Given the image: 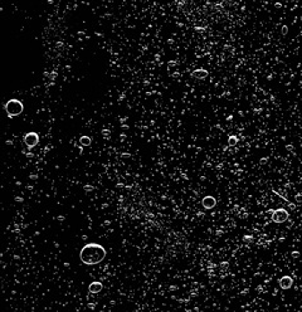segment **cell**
Returning <instances> with one entry per match:
<instances>
[{
    "label": "cell",
    "instance_id": "obj_1",
    "mask_svg": "<svg viewBox=\"0 0 302 312\" xmlns=\"http://www.w3.org/2000/svg\"><path fill=\"white\" fill-rule=\"evenodd\" d=\"M106 257V249L97 243H88L81 249L79 258L87 266L98 264Z\"/></svg>",
    "mask_w": 302,
    "mask_h": 312
},
{
    "label": "cell",
    "instance_id": "obj_2",
    "mask_svg": "<svg viewBox=\"0 0 302 312\" xmlns=\"http://www.w3.org/2000/svg\"><path fill=\"white\" fill-rule=\"evenodd\" d=\"M23 110H24L23 103L20 102L19 100H10V101L6 102V105H5V111L8 112V115L10 117L20 115V113L23 112Z\"/></svg>",
    "mask_w": 302,
    "mask_h": 312
},
{
    "label": "cell",
    "instance_id": "obj_3",
    "mask_svg": "<svg viewBox=\"0 0 302 312\" xmlns=\"http://www.w3.org/2000/svg\"><path fill=\"white\" fill-rule=\"evenodd\" d=\"M271 213H272V220L275 223H285L288 219V213H287L286 209H277Z\"/></svg>",
    "mask_w": 302,
    "mask_h": 312
},
{
    "label": "cell",
    "instance_id": "obj_4",
    "mask_svg": "<svg viewBox=\"0 0 302 312\" xmlns=\"http://www.w3.org/2000/svg\"><path fill=\"white\" fill-rule=\"evenodd\" d=\"M38 141H39L38 135H37V133H34V132L26 133V135H25V137H24V142H25V145H26L28 147H34V146H36V145L38 144Z\"/></svg>",
    "mask_w": 302,
    "mask_h": 312
},
{
    "label": "cell",
    "instance_id": "obj_5",
    "mask_svg": "<svg viewBox=\"0 0 302 312\" xmlns=\"http://www.w3.org/2000/svg\"><path fill=\"white\" fill-rule=\"evenodd\" d=\"M278 283H279V287L282 288V289H288V288L292 287L293 279L290 277V276H283L282 278H279Z\"/></svg>",
    "mask_w": 302,
    "mask_h": 312
},
{
    "label": "cell",
    "instance_id": "obj_6",
    "mask_svg": "<svg viewBox=\"0 0 302 312\" xmlns=\"http://www.w3.org/2000/svg\"><path fill=\"white\" fill-rule=\"evenodd\" d=\"M201 204H203V207H204L205 209H213L216 205V200H215V198H213V196H205V198H203Z\"/></svg>",
    "mask_w": 302,
    "mask_h": 312
},
{
    "label": "cell",
    "instance_id": "obj_7",
    "mask_svg": "<svg viewBox=\"0 0 302 312\" xmlns=\"http://www.w3.org/2000/svg\"><path fill=\"white\" fill-rule=\"evenodd\" d=\"M102 288H103V285H102L101 282H98V281L92 282V283H91V285L88 286L89 293H98V292H101V291H102Z\"/></svg>",
    "mask_w": 302,
    "mask_h": 312
},
{
    "label": "cell",
    "instance_id": "obj_8",
    "mask_svg": "<svg viewBox=\"0 0 302 312\" xmlns=\"http://www.w3.org/2000/svg\"><path fill=\"white\" fill-rule=\"evenodd\" d=\"M193 76L198 77V78H204V77L208 76V72L205 69H196V70H194V72H193Z\"/></svg>",
    "mask_w": 302,
    "mask_h": 312
},
{
    "label": "cell",
    "instance_id": "obj_9",
    "mask_svg": "<svg viewBox=\"0 0 302 312\" xmlns=\"http://www.w3.org/2000/svg\"><path fill=\"white\" fill-rule=\"evenodd\" d=\"M81 144H82L83 146H88V145L91 144V139H89L88 136H82V137H81Z\"/></svg>",
    "mask_w": 302,
    "mask_h": 312
}]
</instances>
